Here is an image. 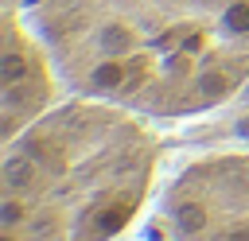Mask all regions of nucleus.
<instances>
[{
    "label": "nucleus",
    "mask_w": 249,
    "mask_h": 241,
    "mask_svg": "<svg viewBox=\"0 0 249 241\" xmlns=\"http://www.w3.org/2000/svg\"><path fill=\"white\" fill-rule=\"evenodd\" d=\"M23 16L74 97L148 120L210 113L249 86V0H27Z\"/></svg>",
    "instance_id": "obj_1"
},
{
    "label": "nucleus",
    "mask_w": 249,
    "mask_h": 241,
    "mask_svg": "<svg viewBox=\"0 0 249 241\" xmlns=\"http://www.w3.org/2000/svg\"><path fill=\"white\" fill-rule=\"evenodd\" d=\"M148 117L70 97L4 136L0 241H113L156 183Z\"/></svg>",
    "instance_id": "obj_2"
},
{
    "label": "nucleus",
    "mask_w": 249,
    "mask_h": 241,
    "mask_svg": "<svg viewBox=\"0 0 249 241\" xmlns=\"http://www.w3.org/2000/svg\"><path fill=\"white\" fill-rule=\"evenodd\" d=\"M175 241H249V148L210 152L167 190Z\"/></svg>",
    "instance_id": "obj_3"
},
{
    "label": "nucleus",
    "mask_w": 249,
    "mask_h": 241,
    "mask_svg": "<svg viewBox=\"0 0 249 241\" xmlns=\"http://www.w3.org/2000/svg\"><path fill=\"white\" fill-rule=\"evenodd\" d=\"M8 4H12V8H16V4H27V0H8Z\"/></svg>",
    "instance_id": "obj_4"
}]
</instances>
